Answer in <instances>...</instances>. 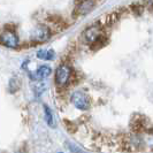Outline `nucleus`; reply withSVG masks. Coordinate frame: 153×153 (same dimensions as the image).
Segmentation results:
<instances>
[{"label": "nucleus", "mask_w": 153, "mask_h": 153, "mask_svg": "<svg viewBox=\"0 0 153 153\" xmlns=\"http://www.w3.org/2000/svg\"><path fill=\"white\" fill-rule=\"evenodd\" d=\"M44 113H45V121L50 127H53V114L48 106H44Z\"/></svg>", "instance_id": "nucleus-9"}, {"label": "nucleus", "mask_w": 153, "mask_h": 153, "mask_svg": "<svg viewBox=\"0 0 153 153\" xmlns=\"http://www.w3.org/2000/svg\"><path fill=\"white\" fill-rule=\"evenodd\" d=\"M96 6V0H77L76 7H75V15L84 16L89 14Z\"/></svg>", "instance_id": "nucleus-6"}, {"label": "nucleus", "mask_w": 153, "mask_h": 153, "mask_svg": "<svg viewBox=\"0 0 153 153\" xmlns=\"http://www.w3.org/2000/svg\"><path fill=\"white\" fill-rule=\"evenodd\" d=\"M51 30L45 24H39L31 31V40L35 43H45L51 38Z\"/></svg>", "instance_id": "nucleus-3"}, {"label": "nucleus", "mask_w": 153, "mask_h": 153, "mask_svg": "<svg viewBox=\"0 0 153 153\" xmlns=\"http://www.w3.org/2000/svg\"><path fill=\"white\" fill-rule=\"evenodd\" d=\"M73 105L81 111H86L90 108V98L83 91H75L71 96Z\"/></svg>", "instance_id": "nucleus-4"}, {"label": "nucleus", "mask_w": 153, "mask_h": 153, "mask_svg": "<svg viewBox=\"0 0 153 153\" xmlns=\"http://www.w3.org/2000/svg\"><path fill=\"white\" fill-rule=\"evenodd\" d=\"M70 76H71V68L68 65L62 63L56 68V71H55V83L58 86L63 88L69 82Z\"/></svg>", "instance_id": "nucleus-1"}, {"label": "nucleus", "mask_w": 153, "mask_h": 153, "mask_svg": "<svg viewBox=\"0 0 153 153\" xmlns=\"http://www.w3.org/2000/svg\"><path fill=\"white\" fill-rule=\"evenodd\" d=\"M67 147H68L69 151H70V152H73V153H86L85 151H83L82 149H79L77 145L71 144V143H67Z\"/></svg>", "instance_id": "nucleus-11"}, {"label": "nucleus", "mask_w": 153, "mask_h": 153, "mask_svg": "<svg viewBox=\"0 0 153 153\" xmlns=\"http://www.w3.org/2000/svg\"><path fill=\"white\" fill-rule=\"evenodd\" d=\"M0 43L9 48H15L19 45V37L15 33V31L6 29L0 33Z\"/></svg>", "instance_id": "nucleus-5"}, {"label": "nucleus", "mask_w": 153, "mask_h": 153, "mask_svg": "<svg viewBox=\"0 0 153 153\" xmlns=\"http://www.w3.org/2000/svg\"><path fill=\"white\" fill-rule=\"evenodd\" d=\"M37 58L42 60H52L54 58V51L53 50H40L37 52Z\"/></svg>", "instance_id": "nucleus-8"}, {"label": "nucleus", "mask_w": 153, "mask_h": 153, "mask_svg": "<svg viewBox=\"0 0 153 153\" xmlns=\"http://www.w3.org/2000/svg\"><path fill=\"white\" fill-rule=\"evenodd\" d=\"M58 153H62V152H58Z\"/></svg>", "instance_id": "nucleus-12"}, {"label": "nucleus", "mask_w": 153, "mask_h": 153, "mask_svg": "<svg viewBox=\"0 0 153 153\" xmlns=\"http://www.w3.org/2000/svg\"><path fill=\"white\" fill-rule=\"evenodd\" d=\"M19 88H20V82L16 78H12L9 81V92L10 93H14V92H16L19 90Z\"/></svg>", "instance_id": "nucleus-10"}, {"label": "nucleus", "mask_w": 153, "mask_h": 153, "mask_svg": "<svg viewBox=\"0 0 153 153\" xmlns=\"http://www.w3.org/2000/svg\"><path fill=\"white\" fill-rule=\"evenodd\" d=\"M102 36V30L99 24H93L83 31V40L86 44H94Z\"/></svg>", "instance_id": "nucleus-2"}, {"label": "nucleus", "mask_w": 153, "mask_h": 153, "mask_svg": "<svg viewBox=\"0 0 153 153\" xmlns=\"http://www.w3.org/2000/svg\"><path fill=\"white\" fill-rule=\"evenodd\" d=\"M51 73H52V69L51 67H48V66H40L38 69H37V71H36V78L37 79H45L47 77L51 75Z\"/></svg>", "instance_id": "nucleus-7"}]
</instances>
